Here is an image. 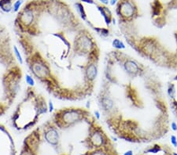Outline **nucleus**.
I'll use <instances>...</instances> for the list:
<instances>
[{
  "label": "nucleus",
  "instance_id": "nucleus-1",
  "mask_svg": "<svg viewBox=\"0 0 177 155\" xmlns=\"http://www.w3.org/2000/svg\"><path fill=\"white\" fill-rule=\"evenodd\" d=\"M51 18L33 2L19 13L15 26L24 63L50 94L76 101L90 95L87 69L98 64L99 51L92 35L71 10L55 2Z\"/></svg>",
  "mask_w": 177,
  "mask_h": 155
},
{
  "label": "nucleus",
  "instance_id": "nucleus-2",
  "mask_svg": "<svg viewBox=\"0 0 177 155\" xmlns=\"http://www.w3.org/2000/svg\"><path fill=\"white\" fill-rule=\"evenodd\" d=\"M47 111L48 105L45 98L37 93L32 87L28 86L25 97L13 112L12 122L17 129H28L33 126L39 117Z\"/></svg>",
  "mask_w": 177,
  "mask_h": 155
},
{
  "label": "nucleus",
  "instance_id": "nucleus-3",
  "mask_svg": "<svg viewBox=\"0 0 177 155\" xmlns=\"http://www.w3.org/2000/svg\"><path fill=\"white\" fill-rule=\"evenodd\" d=\"M90 112L81 107H66L57 110L53 114L52 121L57 128L66 129L83 121H88Z\"/></svg>",
  "mask_w": 177,
  "mask_h": 155
},
{
  "label": "nucleus",
  "instance_id": "nucleus-4",
  "mask_svg": "<svg viewBox=\"0 0 177 155\" xmlns=\"http://www.w3.org/2000/svg\"><path fill=\"white\" fill-rule=\"evenodd\" d=\"M88 140L90 145L97 149L104 146L107 143L106 136L103 133L102 129L100 127L94 126L92 124L90 128Z\"/></svg>",
  "mask_w": 177,
  "mask_h": 155
},
{
  "label": "nucleus",
  "instance_id": "nucleus-5",
  "mask_svg": "<svg viewBox=\"0 0 177 155\" xmlns=\"http://www.w3.org/2000/svg\"><path fill=\"white\" fill-rule=\"evenodd\" d=\"M123 69L128 75L135 76L139 74L140 66L136 61L131 59H126L123 63Z\"/></svg>",
  "mask_w": 177,
  "mask_h": 155
},
{
  "label": "nucleus",
  "instance_id": "nucleus-6",
  "mask_svg": "<svg viewBox=\"0 0 177 155\" xmlns=\"http://www.w3.org/2000/svg\"><path fill=\"white\" fill-rule=\"evenodd\" d=\"M13 53H14L15 57H16V58H17V61L19 62V64H20V65L24 64V59L23 58L21 53H20V49H19L18 46H16V45H14V46H13Z\"/></svg>",
  "mask_w": 177,
  "mask_h": 155
},
{
  "label": "nucleus",
  "instance_id": "nucleus-7",
  "mask_svg": "<svg viewBox=\"0 0 177 155\" xmlns=\"http://www.w3.org/2000/svg\"><path fill=\"white\" fill-rule=\"evenodd\" d=\"M112 45L115 49H116V50H124V49L126 48L125 44L123 43V41L120 40V39H113V40H112Z\"/></svg>",
  "mask_w": 177,
  "mask_h": 155
},
{
  "label": "nucleus",
  "instance_id": "nucleus-8",
  "mask_svg": "<svg viewBox=\"0 0 177 155\" xmlns=\"http://www.w3.org/2000/svg\"><path fill=\"white\" fill-rule=\"evenodd\" d=\"M25 81L26 83L28 84V86L33 87L35 84V78L31 75V74H29V73H27V74H25Z\"/></svg>",
  "mask_w": 177,
  "mask_h": 155
},
{
  "label": "nucleus",
  "instance_id": "nucleus-9",
  "mask_svg": "<svg viewBox=\"0 0 177 155\" xmlns=\"http://www.w3.org/2000/svg\"><path fill=\"white\" fill-rule=\"evenodd\" d=\"M87 155H110V153H109V152L105 150L98 148V149L95 150L94 151L88 153Z\"/></svg>",
  "mask_w": 177,
  "mask_h": 155
},
{
  "label": "nucleus",
  "instance_id": "nucleus-10",
  "mask_svg": "<svg viewBox=\"0 0 177 155\" xmlns=\"http://www.w3.org/2000/svg\"><path fill=\"white\" fill-rule=\"evenodd\" d=\"M168 94L170 98L175 97V89L174 85H169V86H168Z\"/></svg>",
  "mask_w": 177,
  "mask_h": 155
},
{
  "label": "nucleus",
  "instance_id": "nucleus-11",
  "mask_svg": "<svg viewBox=\"0 0 177 155\" xmlns=\"http://www.w3.org/2000/svg\"><path fill=\"white\" fill-rule=\"evenodd\" d=\"M170 142L174 147H177V138L175 135H171L170 137Z\"/></svg>",
  "mask_w": 177,
  "mask_h": 155
},
{
  "label": "nucleus",
  "instance_id": "nucleus-12",
  "mask_svg": "<svg viewBox=\"0 0 177 155\" xmlns=\"http://www.w3.org/2000/svg\"><path fill=\"white\" fill-rule=\"evenodd\" d=\"M20 4H21V0H18L17 2H14V4H13V10H14L15 12L18 11L19 8H20Z\"/></svg>",
  "mask_w": 177,
  "mask_h": 155
},
{
  "label": "nucleus",
  "instance_id": "nucleus-13",
  "mask_svg": "<svg viewBox=\"0 0 177 155\" xmlns=\"http://www.w3.org/2000/svg\"><path fill=\"white\" fill-rule=\"evenodd\" d=\"M47 105H48V112L51 113L52 111H53V109H54V107H53V102H52L51 100H50V101L48 102Z\"/></svg>",
  "mask_w": 177,
  "mask_h": 155
},
{
  "label": "nucleus",
  "instance_id": "nucleus-14",
  "mask_svg": "<svg viewBox=\"0 0 177 155\" xmlns=\"http://www.w3.org/2000/svg\"><path fill=\"white\" fill-rule=\"evenodd\" d=\"M171 129L174 132L177 131V124L175 122H172L171 123Z\"/></svg>",
  "mask_w": 177,
  "mask_h": 155
},
{
  "label": "nucleus",
  "instance_id": "nucleus-15",
  "mask_svg": "<svg viewBox=\"0 0 177 155\" xmlns=\"http://www.w3.org/2000/svg\"><path fill=\"white\" fill-rule=\"evenodd\" d=\"M94 117H95V119H97V120H100V118H101V114H100L99 111L96 110V111H94Z\"/></svg>",
  "mask_w": 177,
  "mask_h": 155
},
{
  "label": "nucleus",
  "instance_id": "nucleus-16",
  "mask_svg": "<svg viewBox=\"0 0 177 155\" xmlns=\"http://www.w3.org/2000/svg\"><path fill=\"white\" fill-rule=\"evenodd\" d=\"M124 155H134V153H133V150H127L126 152H124Z\"/></svg>",
  "mask_w": 177,
  "mask_h": 155
},
{
  "label": "nucleus",
  "instance_id": "nucleus-17",
  "mask_svg": "<svg viewBox=\"0 0 177 155\" xmlns=\"http://www.w3.org/2000/svg\"><path fill=\"white\" fill-rule=\"evenodd\" d=\"M110 2V4L112 6H114L116 2H118V0H110V2Z\"/></svg>",
  "mask_w": 177,
  "mask_h": 155
},
{
  "label": "nucleus",
  "instance_id": "nucleus-18",
  "mask_svg": "<svg viewBox=\"0 0 177 155\" xmlns=\"http://www.w3.org/2000/svg\"><path fill=\"white\" fill-rule=\"evenodd\" d=\"M99 1L101 2V3H103V4H109V0H99Z\"/></svg>",
  "mask_w": 177,
  "mask_h": 155
},
{
  "label": "nucleus",
  "instance_id": "nucleus-19",
  "mask_svg": "<svg viewBox=\"0 0 177 155\" xmlns=\"http://www.w3.org/2000/svg\"><path fill=\"white\" fill-rule=\"evenodd\" d=\"M172 155H177V153H175V152H172Z\"/></svg>",
  "mask_w": 177,
  "mask_h": 155
},
{
  "label": "nucleus",
  "instance_id": "nucleus-20",
  "mask_svg": "<svg viewBox=\"0 0 177 155\" xmlns=\"http://www.w3.org/2000/svg\"><path fill=\"white\" fill-rule=\"evenodd\" d=\"M174 80H175V81H177V75L174 78Z\"/></svg>",
  "mask_w": 177,
  "mask_h": 155
}]
</instances>
